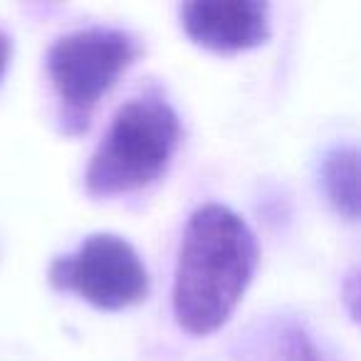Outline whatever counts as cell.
I'll use <instances>...</instances> for the list:
<instances>
[{"mask_svg":"<svg viewBox=\"0 0 361 361\" xmlns=\"http://www.w3.org/2000/svg\"><path fill=\"white\" fill-rule=\"evenodd\" d=\"M233 361H326L312 336L292 319H265L240 334Z\"/></svg>","mask_w":361,"mask_h":361,"instance_id":"8992f818","label":"cell"},{"mask_svg":"<svg viewBox=\"0 0 361 361\" xmlns=\"http://www.w3.org/2000/svg\"><path fill=\"white\" fill-rule=\"evenodd\" d=\"M257 243L247 223L221 203L201 206L186 223L173 275V314L188 334H211L250 285Z\"/></svg>","mask_w":361,"mask_h":361,"instance_id":"6da1fadb","label":"cell"},{"mask_svg":"<svg viewBox=\"0 0 361 361\" xmlns=\"http://www.w3.org/2000/svg\"><path fill=\"white\" fill-rule=\"evenodd\" d=\"M180 25L211 50H247L267 40V6L257 0H196L180 6Z\"/></svg>","mask_w":361,"mask_h":361,"instance_id":"5b68a950","label":"cell"},{"mask_svg":"<svg viewBox=\"0 0 361 361\" xmlns=\"http://www.w3.org/2000/svg\"><path fill=\"white\" fill-rule=\"evenodd\" d=\"M178 136L180 121L164 94L144 92L129 99L119 106L87 166V191L114 196L149 186L166 169Z\"/></svg>","mask_w":361,"mask_h":361,"instance_id":"7a4b0ae2","label":"cell"},{"mask_svg":"<svg viewBox=\"0 0 361 361\" xmlns=\"http://www.w3.org/2000/svg\"><path fill=\"white\" fill-rule=\"evenodd\" d=\"M50 282L102 310L136 305L149 292V272L139 252L111 233L90 235L72 255L57 257L50 265Z\"/></svg>","mask_w":361,"mask_h":361,"instance_id":"277c9868","label":"cell"},{"mask_svg":"<svg viewBox=\"0 0 361 361\" xmlns=\"http://www.w3.org/2000/svg\"><path fill=\"white\" fill-rule=\"evenodd\" d=\"M8 57H11V40H8L6 32H0V77L8 67Z\"/></svg>","mask_w":361,"mask_h":361,"instance_id":"ba28073f","label":"cell"},{"mask_svg":"<svg viewBox=\"0 0 361 361\" xmlns=\"http://www.w3.org/2000/svg\"><path fill=\"white\" fill-rule=\"evenodd\" d=\"M322 183L336 211L354 221L359 216V154L354 146H339L324 156Z\"/></svg>","mask_w":361,"mask_h":361,"instance_id":"52a82bcc","label":"cell"},{"mask_svg":"<svg viewBox=\"0 0 361 361\" xmlns=\"http://www.w3.org/2000/svg\"><path fill=\"white\" fill-rule=\"evenodd\" d=\"M136 42L114 27H85L62 35L47 52L52 87L65 114L87 124L94 104L134 62Z\"/></svg>","mask_w":361,"mask_h":361,"instance_id":"3957f363","label":"cell"}]
</instances>
